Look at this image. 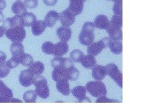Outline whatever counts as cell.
<instances>
[{"label": "cell", "mask_w": 150, "mask_h": 112, "mask_svg": "<svg viewBox=\"0 0 150 112\" xmlns=\"http://www.w3.org/2000/svg\"><path fill=\"white\" fill-rule=\"evenodd\" d=\"M33 83L36 87L35 92L37 96L43 99H48L50 96V88L46 78L41 74L35 75Z\"/></svg>", "instance_id": "obj_1"}, {"label": "cell", "mask_w": 150, "mask_h": 112, "mask_svg": "<svg viewBox=\"0 0 150 112\" xmlns=\"http://www.w3.org/2000/svg\"><path fill=\"white\" fill-rule=\"evenodd\" d=\"M86 89L93 97L106 96L107 93L105 83L101 81H90L86 83Z\"/></svg>", "instance_id": "obj_2"}, {"label": "cell", "mask_w": 150, "mask_h": 112, "mask_svg": "<svg viewBox=\"0 0 150 112\" xmlns=\"http://www.w3.org/2000/svg\"><path fill=\"white\" fill-rule=\"evenodd\" d=\"M5 35L13 43H22L26 37V31L23 26H15L6 30Z\"/></svg>", "instance_id": "obj_3"}, {"label": "cell", "mask_w": 150, "mask_h": 112, "mask_svg": "<svg viewBox=\"0 0 150 112\" xmlns=\"http://www.w3.org/2000/svg\"><path fill=\"white\" fill-rule=\"evenodd\" d=\"M110 37H105L101 40L93 43L90 46H88L87 48V52L88 54L93 56H96L100 54L101 51L109 47L110 42L111 41Z\"/></svg>", "instance_id": "obj_4"}, {"label": "cell", "mask_w": 150, "mask_h": 112, "mask_svg": "<svg viewBox=\"0 0 150 112\" xmlns=\"http://www.w3.org/2000/svg\"><path fill=\"white\" fill-rule=\"evenodd\" d=\"M106 74L111 77L121 88H123V74L119 71L115 64L111 63L106 65Z\"/></svg>", "instance_id": "obj_5"}, {"label": "cell", "mask_w": 150, "mask_h": 112, "mask_svg": "<svg viewBox=\"0 0 150 112\" xmlns=\"http://www.w3.org/2000/svg\"><path fill=\"white\" fill-rule=\"evenodd\" d=\"M75 16L68 9L62 11L59 15V20L63 26L69 27L73 25L75 22Z\"/></svg>", "instance_id": "obj_6"}, {"label": "cell", "mask_w": 150, "mask_h": 112, "mask_svg": "<svg viewBox=\"0 0 150 112\" xmlns=\"http://www.w3.org/2000/svg\"><path fill=\"white\" fill-rule=\"evenodd\" d=\"M35 75L33 74L29 69H26L22 71L19 76V81L21 85L25 87H28L33 84Z\"/></svg>", "instance_id": "obj_7"}, {"label": "cell", "mask_w": 150, "mask_h": 112, "mask_svg": "<svg viewBox=\"0 0 150 112\" xmlns=\"http://www.w3.org/2000/svg\"><path fill=\"white\" fill-rule=\"evenodd\" d=\"M51 66L54 69L57 67H63L67 69H69L74 66L73 60L69 58H64L62 57H55L51 62Z\"/></svg>", "instance_id": "obj_8"}, {"label": "cell", "mask_w": 150, "mask_h": 112, "mask_svg": "<svg viewBox=\"0 0 150 112\" xmlns=\"http://www.w3.org/2000/svg\"><path fill=\"white\" fill-rule=\"evenodd\" d=\"M78 39L80 43L84 46H90L95 41V34L94 32L82 29L80 34H79Z\"/></svg>", "instance_id": "obj_9"}, {"label": "cell", "mask_w": 150, "mask_h": 112, "mask_svg": "<svg viewBox=\"0 0 150 112\" xmlns=\"http://www.w3.org/2000/svg\"><path fill=\"white\" fill-rule=\"evenodd\" d=\"M84 0H69V6L67 8L75 16L80 15L84 9Z\"/></svg>", "instance_id": "obj_10"}, {"label": "cell", "mask_w": 150, "mask_h": 112, "mask_svg": "<svg viewBox=\"0 0 150 112\" xmlns=\"http://www.w3.org/2000/svg\"><path fill=\"white\" fill-rule=\"evenodd\" d=\"M106 67L101 65H96L92 69V76L95 80L101 81L106 76Z\"/></svg>", "instance_id": "obj_11"}, {"label": "cell", "mask_w": 150, "mask_h": 112, "mask_svg": "<svg viewBox=\"0 0 150 112\" xmlns=\"http://www.w3.org/2000/svg\"><path fill=\"white\" fill-rule=\"evenodd\" d=\"M106 31L112 40L121 41L123 39V32H122L121 28L110 24L108 27L106 29Z\"/></svg>", "instance_id": "obj_12"}, {"label": "cell", "mask_w": 150, "mask_h": 112, "mask_svg": "<svg viewBox=\"0 0 150 112\" xmlns=\"http://www.w3.org/2000/svg\"><path fill=\"white\" fill-rule=\"evenodd\" d=\"M69 46L67 42L60 41L56 43L54 47V51L53 55L55 57H62L63 55L66 54L68 51Z\"/></svg>", "instance_id": "obj_13"}, {"label": "cell", "mask_w": 150, "mask_h": 112, "mask_svg": "<svg viewBox=\"0 0 150 112\" xmlns=\"http://www.w3.org/2000/svg\"><path fill=\"white\" fill-rule=\"evenodd\" d=\"M56 34L61 41L68 42L71 38L72 31L69 27L62 26L59 27L56 31Z\"/></svg>", "instance_id": "obj_14"}, {"label": "cell", "mask_w": 150, "mask_h": 112, "mask_svg": "<svg viewBox=\"0 0 150 112\" xmlns=\"http://www.w3.org/2000/svg\"><path fill=\"white\" fill-rule=\"evenodd\" d=\"M110 24L108 18L105 15H100L96 17L94 21V24L98 29L101 30L106 29Z\"/></svg>", "instance_id": "obj_15"}, {"label": "cell", "mask_w": 150, "mask_h": 112, "mask_svg": "<svg viewBox=\"0 0 150 112\" xmlns=\"http://www.w3.org/2000/svg\"><path fill=\"white\" fill-rule=\"evenodd\" d=\"M52 78L56 82L63 79L68 80V69L63 67L54 68L52 72Z\"/></svg>", "instance_id": "obj_16"}, {"label": "cell", "mask_w": 150, "mask_h": 112, "mask_svg": "<svg viewBox=\"0 0 150 112\" xmlns=\"http://www.w3.org/2000/svg\"><path fill=\"white\" fill-rule=\"evenodd\" d=\"M59 14L55 11H49L45 18V22L46 26L49 27H53L59 20Z\"/></svg>", "instance_id": "obj_17"}, {"label": "cell", "mask_w": 150, "mask_h": 112, "mask_svg": "<svg viewBox=\"0 0 150 112\" xmlns=\"http://www.w3.org/2000/svg\"><path fill=\"white\" fill-rule=\"evenodd\" d=\"M56 88L58 91L64 96H68L70 94V87L68 80L63 79L57 82L56 83Z\"/></svg>", "instance_id": "obj_18"}, {"label": "cell", "mask_w": 150, "mask_h": 112, "mask_svg": "<svg viewBox=\"0 0 150 112\" xmlns=\"http://www.w3.org/2000/svg\"><path fill=\"white\" fill-rule=\"evenodd\" d=\"M24 46L21 43H13L10 46V51L13 57L20 59L21 56L25 53Z\"/></svg>", "instance_id": "obj_19"}, {"label": "cell", "mask_w": 150, "mask_h": 112, "mask_svg": "<svg viewBox=\"0 0 150 112\" xmlns=\"http://www.w3.org/2000/svg\"><path fill=\"white\" fill-rule=\"evenodd\" d=\"M71 93L78 100L79 102H82L86 97V89L84 86H76L73 88Z\"/></svg>", "instance_id": "obj_20"}, {"label": "cell", "mask_w": 150, "mask_h": 112, "mask_svg": "<svg viewBox=\"0 0 150 112\" xmlns=\"http://www.w3.org/2000/svg\"><path fill=\"white\" fill-rule=\"evenodd\" d=\"M46 28V23L44 21H36L32 26V33L35 36H40L43 33Z\"/></svg>", "instance_id": "obj_21"}, {"label": "cell", "mask_w": 150, "mask_h": 112, "mask_svg": "<svg viewBox=\"0 0 150 112\" xmlns=\"http://www.w3.org/2000/svg\"><path fill=\"white\" fill-rule=\"evenodd\" d=\"M81 63L83 66L87 69H92L97 64L96 60L95 58V56H93L90 54L84 56Z\"/></svg>", "instance_id": "obj_22"}, {"label": "cell", "mask_w": 150, "mask_h": 112, "mask_svg": "<svg viewBox=\"0 0 150 112\" xmlns=\"http://www.w3.org/2000/svg\"><path fill=\"white\" fill-rule=\"evenodd\" d=\"M11 10L13 13L19 15H22L27 13V9L25 5L21 1H17L14 3L11 6Z\"/></svg>", "instance_id": "obj_23"}, {"label": "cell", "mask_w": 150, "mask_h": 112, "mask_svg": "<svg viewBox=\"0 0 150 112\" xmlns=\"http://www.w3.org/2000/svg\"><path fill=\"white\" fill-rule=\"evenodd\" d=\"M30 71L34 75L41 74L45 71V65L40 61H37L33 62L32 64L29 66Z\"/></svg>", "instance_id": "obj_24"}, {"label": "cell", "mask_w": 150, "mask_h": 112, "mask_svg": "<svg viewBox=\"0 0 150 112\" xmlns=\"http://www.w3.org/2000/svg\"><path fill=\"white\" fill-rule=\"evenodd\" d=\"M25 27H31L37 21L36 16L32 13H26L21 15Z\"/></svg>", "instance_id": "obj_25"}, {"label": "cell", "mask_w": 150, "mask_h": 112, "mask_svg": "<svg viewBox=\"0 0 150 112\" xmlns=\"http://www.w3.org/2000/svg\"><path fill=\"white\" fill-rule=\"evenodd\" d=\"M109 48L111 52L115 54H120L123 52V44L120 41L111 40Z\"/></svg>", "instance_id": "obj_26"}, {"label": "cell", "mask_w": 150, "mask_h": 112, "mask_svg": "<svg viewBox=\"0 0 150 112\" xmlns=\"http://www.w3.org/2000/svg\"><path fill=\"white\" fill-rule=\"evenodd\" d=\"M37 95L34 90L26 91L23 94V99L26 103H35Z\"/></svg>", "instance_id": "obj_27"}, {"label": "cell", "mask_w": 150, "mask_h": 112, "mask_svg": "<svg viewBox=\"0 0 150 112\" xmlns=\"http://www.w3.org/2000/svg\"><path fill=\"white\" fill-rule=\"evenodd\" d=\"M79 77V71L74 66L68 69V80L76 81Z\"/></svg>", "instance_id": "obj_28"}, {"label": "cell", "mask_w": 150, "mask_h": 112, "mask_svg": "<svg viewBox=\"0 0 150 112\" xmlns=\"http://www.w3.org/2000/svg\"><path fill=\"white\" fill-rule=\"evenodd\" d=\"M70 59L74 62H80L84 57V54L81 50L79 49H74L70 53Z\"/></svg>", "instance_id": "obj_29"}, {"label": "cell", "mask_w": 150, "mask_h": 112, "mask_svg": "<svg viewBox=\"0 0 150 112\" xmlns=\"http://www.w3.org/2000/svg\"><path fill=\"white\" fill-rule=\"evenodd\" d=\"M20 60V64H21L23 66L25 67H29L33 62V57L28 54L24 53L21 56V57L19 59Z\"/></svg>", "instance_id": "obj_30"}, {"label": "cell", "mask_w": 150, "mask_h": 112, "mask_svg": "<svg viewBox=\"0 0 150 112\" xmlns=\"http://www.w3.org/2000/svg\"><path fill=\"white\" fill-rule=\"evenodd\" d=\"M54 45L50 41H46L41 46V50L43 52L46 54L53 55L54 51Z\"/></svg>", "instance_id": "obj_31"}, {"label": "cell", "mask_w": 150, "mask_h": 112, "mask_svg": "<svg viewBox=\"0 0 150 112\" xmlns=\"http://www.w3.org/2000/svg\"><path fill=\"white\" fill-rule=\"evenodd\" d=\"M13 92L10 88H9L5 92L0 94V103L11 102V100L13 99Z\"/></svg>", "instance_id": "obj_32"}, {"label": "cell", "mask_w": 150, "mask_h": 112, "mask_svg": "<svg viewBox=\"0 0 150 112\" xmlns=\"http://www.w3.org/2000/svg\"><path fill=\"white\" fill-rule=\"evenodd\" d=\"M110 24L117 27L121 28L122 26H123V18H122V16L114 15L111 18Z\"/></svg>", "instance_id": "obj_33"}, {"label": "cell", "mask_w": 150, "mask_h": 112, "mask_svg": "<svg viewBox=\"0 0 150 112\" xmlns=\"http://www.w3.org/2000/svg\"><path fill=\"white\" fill-rule=\"evenodd\" d=\"M112 10H113L115 15L122 16V14H123V1L122 0H118V1L115 2Z\"/></svg>", "instance_id": "obj_34"}, {"label": "cell", "mask_w": 150, "mask_h": 112, "mask_svg": "<svg viewBox=\"0 0 150 112\" xmlns=\"http://www.w3.org/2000/svg\"><path fill=\"white\" fill-rule=\"evenodd\" d=\"M10 72L9 69L6 65V61L0 63V78H4Z\"/></svg>", "instance_id": "obj_35"}, {"label": "cell", "mask_w": 150, "mask_h": 112, "mask_svg": "<svg viewBox=\"0 0 150 112\" xmlns=\"http://www.w3.org/2000/svg\"><path fill=\"white\" fill-rule=\"evenodd\" d=\"M6 63L7 66L10 69H15L18 66V65L20 64L19 59L15 57H11L10 59L8 60Z\"/></svg>", "instance_id": "obj_36"}, {"label": "cell", "mask_w": 150, "mask_h": 112, "mask_svg": "<svg viewBox=\"0 0 150 112\" xmlns=\"http://www.w3.org/2000/svg\"><path fill=\"white\" fill-rule=\"evenodd\" d=\"M11 20L13 24V26H21L24 27V21L21 15H16L15 16L11 18Z\"/></svg>", "instance_id": "obj_37"}, {"label": "cell", "mask_w": 150, "mask_h": 112, "mask_svg": "<svg viewBox=\"0 0 150 112\" xmlns=\"http://www.w3.org/2000/svg\"><path fill=\"white\" fill-rule=\"evenodd\" d=\"M24 4L26 8L33 9L36 8L38 5V0H24Z\"/></svg>", "instance_id": "obj_38"}, {"label": "cell", "mask_w": 150, "mask_h": 112, "mask_svg": "<svg viewBox=\"0 0 150 112\" xmlns=\"http://www.w3.org/2000/svg\"><path fill=\"white\" fill-rule=\"evenodd\" d=\"M13 27V24L11 20V18H7L3 22V24L2 26V27L4 29V31H6V30L10 29V28Z\"/></svg>", "instance_id": "obj_39"}, {"label": "cell", "mask_w": 150, "mask_h": 112, "mask_svg": "<svg viewBox=\"0 0 150 112\" xmlns=\"http://www.w3.org/2000/svg\"><path fill=\"white\" fill-rule=\"evenodd\" d=\"M82 29L91 31L94 32L95 30V26L94 24V23L92 22H86L84 23Z\"/></svg>", "instance_id": "obj_40"}, {"label": "cell", "mask_w": 150, "mask_h": 112, "mask_svg": "<svg viewBox=\"0 0 150 112\" xmlns=\"http://www.w3.org/2000/svg\"><path fill=\"white\" fill-rule=\"evenodd\" d=\"M96 103L98 102H102V103H106V102H120V101L116 100H111L107 98L106 96H101L96 101Z\"/></svg>", "instance_id": "obj_41"}, {"label": "cell", "mask_w": 150, "mask_h": 112, "mask_svg": "<svg viewBox=\"0 0 150 112\" xmlns=\"http://www.w3.org/2000/svg\"><path fill=\"white\" fill-rule=\"evenodd\" d=\"M9 88L5 85V83L0 80V94H2V93L5 92Z\"/></svg>", "instance_id": "obj_42"}, {"label": "cell", "mask_w": 150, "mask_h": 112, "mask_svg": "<svg viewBox=\"0 0 150 112\" xmlns=\"http://www.w3.org/2000/svg\"><path fill=\"white\" fill-rule=\"evenodd\" d=\"M58 0H43V3L45 5L48 6H53L57 3Z\"/></svg>", "instance_id": "obj_43"}, {"label": "cell", "mask_w": 150, "mask_h": 112, "mask_svg": "<svg viewBox=\"0 0 150 112\" xmlns=\"http://www.w3.org/2000/svg\"><path fill=\"white\" fill-rule=\"evenodd\" d=\"M6 57H7V56H6V54L4 52H3V51L0 50V63L5 62L6 60Z\"/></svg>", "instance_id": "obj_44"}, {"label": "cell", "mask_w": 150, "mask_h": 112, "mask_svg": "<svg viewBox=\"0 0 150 112\" xmlns=\"http://www.w3.org/2000/svg\"><path fill=\"white\" fill-rule=\"evenodd\" d=\"M6 7V3L5 0H0V10H3Z\"/></svg>", "instance_id": "obj_45"}, {"label": "cell", "mask_w": 150, "mask_h": 112, "mask_svg": "<svg viewBox=\"0 0 150 112\" xmlns=\"http://www.w3.org/2000/svg\"><path fill=\"white\" fill-rule=\"evenodd\" d=\"M4 34H5V31H4L2 26H0V37H2Z\"/></svg>", "instance_id": "obj_46"}, {"label": "cell", "mask_w": 150, "mask_h": 112, "mask_svg": "<svg viewBox=\"0 0 150 112\" xmlns=\"http://www.w3.org/2000/svg\"><path fill=\"white\" fill-rule=\"evenodd\" d=\"M4 15L3 14V13L1 12V11L0 10V22H1L4 21Z\"/></svg>", "instance_id": "obj_47"}, {"label": "cell", "mask_w": 150, "mask_h": 112, "mask_svg": "<svg viewBox=\"0 0 150 112\" xmlns=\"http://www.w3.org/2000/svg\"><path fill=\"white\" fill-rule=\"evenodd\" d=\"M109 1H118V0H109Z\"/></svg>", "instance_id": "obj_48"}, {"label": "cell", "mask_w": 150, "mask_h": 112, "mask_svg": "<svg viewBox=\"0 0 150 112\" xmlns=\"http://www.w3.org/2000/svg\"><path fill=\"white\" fill-rule=\"evenodd\" d=\"M84 1H86V0H84Z\"/></svg>", "instance_id": "obj_49"}]
</instances>
